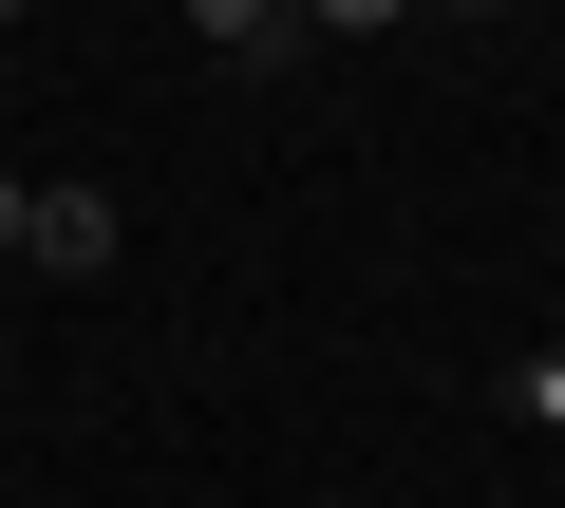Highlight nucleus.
<instances>
[{
  "label": "nucleus",
  "mask_w": 565,
  "mask_h": 508,
  "mask_svg": "<svg viewBox=\"0 0 565 508\" xmlns=\"http://www.w3.org/2000/svg\"><path fill=\"white\" fill-rule=\"evenodd\" d=\"M302 20H321V39H377V20H415V0H302Z\"/></svg>",
  "instance_id": "obj_3"
},
{
  "label": "nucleus",
  "mask_w": 565,
  "mask_h": 508,
  "mask_svg": "<svg viewBox=\"0 0 565 508\" xmlns=\"http://www.w3.org/2000/svg\"><path fill=\"white\" fill-rule=\"evenodd\" d=\"M20 264L95 283V264H114V188H39V226H20Z\"/></svg>",
  "instance_id": "obj_1"
},
{
  "label": "nucleus",
  "mask_w": 565,
  "mask_h": 508,
  "mask_svg": "<svg viewBox=\"0 0 565 508\" xmlns=\"http://www.w3.org/2000/svg\"><path fill=\"white\" fill-rule=\"evenodd\" d=\"M20 226H39V188H20V170H0V264H20Z\"/></svg>",
  "instance_id": "obj_4"
},
{
  "label": "nucleus",
  "mask_w": 565,
  "mask_h": 508,
  "mask_svg": "<svg viewBox=\"0 0 565 508\" xmlns=\"http://www.w3.org/2000/svg\"><path fill=\"white\" fill-rule=\"evenodd\" d=\"M189 39H207V57H264V39H282V0H189Z\"/></svg>",
  "instance_id": "obj_2"
},
{
  "label": "nucleus",
  "mask_w": 565,
  "mask_h": 508,
  "mask_svg": "<svg viewBox=\"0 0 565 508\" xmlns=\"http://www.w3.org/2000/svg\"><path fill=\"white\" fill-rule=\"evenodd\" d=\"M0 20H20V0H0Z\"/></svg>",
  "instance_id": "obj_5"
}]
</instances>
